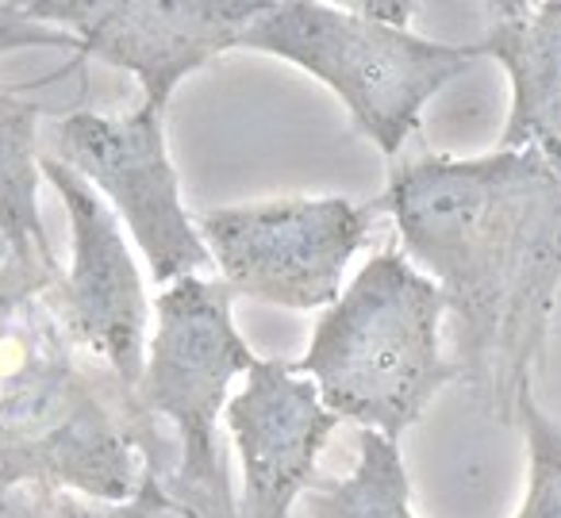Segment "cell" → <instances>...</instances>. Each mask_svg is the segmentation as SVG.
<instances>
[{
  "instance_id": "cell-6",
  "label": "cell",
  "mask_w": 561,
  "mask_h": 518,
  "mask_svg": "<svg viewBox=\"0 0 561 518\" xmlns=\"http://www.w3.org/2000/svg\"><path fill=\"white\" fill-rule=\"evenodd\" d=\"M369 204L343 196H285L196 216L219 280L234 296L293 311L331 308L351 257L369 242Z\"/></svg>"
},
{
  "instance_id": "cell-9",
  "label": "cell",
  "mask_w": 561,
  "mask_h": 518,
  "mask_svg": "<svg viewBox=\"0 0 561 518\" xmlns=\"http://www.w3.org/2000/svg\"><path fill=\"white\" fill-rule=\"evenodd\" d=\"M43 177L70 216V269L55 285V311L70 342L139 388L150 346V300L124 223L101 193L66 162L43 150Z\"/></svg>"
},
{
  "instance_id": "cell-10",
  "label": "cell",
  "mask_w": 561,
  "mask_h": 518,
  "mask_svg": "<svg viewBox=\"0 0 561 518\" xmlns=\"http://www.w3.org/2000/svg\"><path fill=\"white\" fill-rule=\"evenodd\" d=\"M224 418L242 461L239 518H289L339 426L316 380L293 361L257 357L242 392L227 400Z\"/></svg>"
},
{
  "instance_id": "cell-15",
  "label": "cell",
  "mask_w": 561,
  "mask_h": 518,
  "mask_svg": "<svg viewBox=\"0 0 561 518\" xmlns=\"http://www.w3.org/2000/svg\"><path fill=\"white\" fill-rule=\"evenodd\" d=\"M519 423L527 434V495L515 518H561V426L535 403V392L519 395Z\"/></svg>"
},
{
  "instance_id": "cell-16",
  "label": "cell",
  "mask_w": 561,
  "mask_h": 518,
  "mask_svg": "<svg viewBox=\"0 0 561 518\" xmlns=\"http://www.w3.org/2000/svg\"><path fill=\"white\" fill-rule=\"evenodd\" d=\"M35 518H193L170 492L162 476L147 472L142 487L124 503H96L66 492H43L35 487Z\"/></svg>"
},
{
  "instance_id": "cell-20",
  "label": "cell",
  "mask_w": 561,
  "mask_h": 518,
  "mask_svg": "<svg viewBox=\"0 0 561 518\" xmlns=\"http://www.w3.org/2000/svg\"><path fill=\"white\" fill-rule=\"evenodd\" d=\"M4 257H9V242L0 239V262H4Z\"/></svg>"
},
{
  "instance_id": "cell-2",
  "label": "cell",
  "mask_w": 561,
  "mask_h": 518,
  "mask_svg": "<svg viewBox=\"0 0 561 518\" xmlns=\"http://www.w3.org/2000/svg\"><path fill=\"white\" fill-rule=\"evenodd\" d=\"M178 469V441L142 415L135 388L81 354L50 308L0 377V484L124 503L142 476Z\"/></svg>"
},
{
  "instance_id": "cell-7",
  "label": "cell",
  "mask_w": 561,
  "mask_h": 518,
  "mask_svg": "<svg viewBox=\"0 0 561 518\" xmlns=\"http://www.w3.org/2000/svg\"><path fill=\"white\" fill-rule=\"evenodd\" d=\"M47 154L70 165L108 200L147 257L154 285L170 288L211 265L165 147V112L139 104L127 116L70 112L43 131Z\"/></svg>"
},
{
  "instance_id": "cell-14",
  "label": "cell",
  "mask_w": 561,
  "mask_h": 518,
  "mask_svg": "<svg viewBox=\"0 0 561 518\" xmlns=\"http://www.w3.org/2000/svg\"><path fill=\"white\" fill-rule=\"evenodd\" d=\"M58 280H62V265L47 257L9 254L0 262V377L16 361L39 315L50 308Z\"/></svg>"
},
{
  "instance_id": "cell-11",
  "label": "cell",
  "mask_w": 561,
  "mask_h": 518,
  "mask_svg": "<svg viewBox=\"0 0 561 518\" xmlns=\"http://www.w3.org/2000/svg\"><path fill=\"white\" fill-rule=\"evenodd\" d=\"M484 58H496L512 81L500 150H535L561 170V0L484 4Z\"/></svg>"
},
{
  "instance_id": "cell-8",
  "label": "cell",
  "mask_w": 561,
  "mask_h": 518,
  "mask_svg": "<svg viewBox=\"0 0 561 518\" xmlns=\"http://www.w3.org/2000/svg\"><path fill=\"white\" fill-rule=\"evenodd\" d=\"M39 24L73 39V55L127 70L147 108L165 112L188 73L239 39L265 0H27Z\"/></svg>"
},
{
  "instance_id": "cell-13",
  "label": "cell",
  "mask_w": 561,
  "mask_h": 518,
  "mask_svg": "<svg viewBox=\"0 0 561 518\" xmlns=\"http://www.w3.org/2000/svg\"><path fill=\"white\" fill-rule=\"evenodd\" d=\"M408 499L412 495L397 441L377 430L358 434V464L351 476L305 492L308 518H415Z\"/></svg>"
},
{
  "instance_id": "cell-5",
  "label": "cell",
  "mask_w": 561,
  "mask_h": 518,
  "mask_svg": "<svg viewBox=\"0 0 561 518\" xmlns=\"http://www.w3.org/2000/svg\"><path fill=\"white\" fill-rule=\"evenodd\" d=\"M239 50L285 58L323 81L385 158L404 150L423 104L484 58L481 43H431L408 27L377 24L354 4L335 9L316 0L265 4L242 32Z\"/></svg>"
},
{
  "instance_id": "cell-3",
  "label": "cell",
  "mask_w": 561,
  "mask_h": 518,
  "mask_svg": "<svg viewBox=\"0 0 561 518\" xmlns=\"http://www.w3.org/2000/svg\"><path fill=\"white\" fill-rule=\"evenodd\" d=\"M446 296L404 250H381L320 315L297 372L362 430L397 441L427 403L458 380L438 346Z\"/></svg>"
},
{
  "instance_id": "cell-19",
  "label": "cell",
  "mask_w": 561,
  "mask_h": 518,
  "mask_svg": "<svg viewBox=\"0 0 561 518\" xmlns=\"http://www.w3.org/2000/svg\"><path fill=\"white\" fill-rule=\"evenodd\" d=\"M0 518H35V487L0 484Z\"/></svg>"
},
{
  "instance_id": "cell-4",
  "label": "cell",
  "mask_w": 561,
  "mask_h": 518,
  "mask_svg": "<svg viewBox=\"0 0 561 518\" xmlns=\"http://www.w3.org/2000/svg\"><path fill=\"white\" fill-rule=\"evenodd\" d=\"M231 303L234 292L224 280L185 277L162 288L135 388L142 415L178 441V469L162 484L193 518H239L216 423L227 411L231 380L254 369L257 357L234 326Z\"/></svg>"
},
{
  "instance_id": "cell-18",
  "label": "cell",
  "mask_w": 561,
  "mask_h": 518,
  "mask_svg": "<svg viewBox=\"0 0 561 518\" xmlns=\"http://www.w3.org/2000/svg\"><path fill=\"white\" fill-rule=\"evenodd\" d=\"M362 16L377 20V24H389V27H408L412 16L420 12V4H385V0H369V4H354Z\"/></svg>"
},
{
  "instance_id": "cell-1",
  "label": "cell",
  "mask_w": 561,
  "mask_h": 518,
  "mask_svg": "<svg viewBox=\"0 0 561 518\" xmlns=\"http://www.w3.org/2000/svg\"><path fill=\"white\" fill-rule=\"evenodd\" d=\"M374 216L446 296L454 369L492 423L519 418L561 285V170L535 150L400 162Z\"/></svg>"
},
{
  "instance_id": "cell-17",
  "label": "cell",
  "mask_w": 561,
  "mask_h": 518,
  "mask_svg": "<svg viewBox=\"0 0 561 518\" xmlns=\"http://www.w3.org/2000/svg\"><path fill=\"white\" fill-rule=\"evenodd\" d=\"M16 50H73V39L58 27H47L24 4H0V55Z\"/></svg>"
},
{
  "instance_id": "cell-12",
  "label": "cell",
  "mask_w": 561,
  "mask_h": 518,
  "mask_svg": "<svg viewBox=\"0 0 561 518\" xmlns=\"http://www.w3.org/2000/svg\"><path fill=\"white\" fill-rule=\"evenodd\" d=\"M43 181V108L0 93V239L16 257L58 262L39 208Z\"/></svg>"
}]
</instances>
